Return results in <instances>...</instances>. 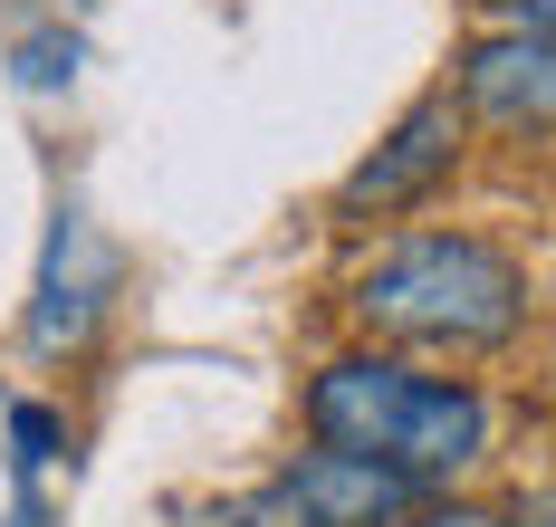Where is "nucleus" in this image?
<instances>
[{
	"label": "nucleus",
	"instance_id": "obj_11",
	"mask_svg": "<svg viewBox=\"0 0 556 527\" xmlns=\"http://www.w3.org/2000/svg\"><path fill=\"white\" fill-rule=\"evenodd\" d=\"M508 527H556V479H547V489H518V509H508Z\"/></svg>",
	"mask_w": 556,
	"mask_h": 527
},
{
	"label": "nucleus",
	"instance_id": "obj_9",
	"mask_svg": "<svg viewBox=\"0 0 556 527\" xmlns=\"http://www.w3.org/2000/svg\"><path fill=\"white\" fill-rule=\"evenodd\" d=\"M403 527H508L500 509H470V499H432V509H413Z\"/></svg>",
	"mask_w": 556,
	"mask_h": 527
},
{
	"label": "nucleus",
	"instance_id": "obj_8",
	"mask_svg": "<svg viewBox=\"0 0 556 527\" xmlns=\"http://www.w3.org/2000/svg\"><path fill=\"white\" fill-rule=\"evenodd\" d=\"M10 441H20V470H39L58 451V412L49 403H20V412H10Z\"/></svg>",
	"mask_w": 556,
	"mask_h": 527
},
{
	"label": "nucleus",
	"instance_id": "obj_4",
	"mask_svg": "<svg viewBox=\"0 0 556 527\" xmlns=\"http://www.w3.org/2000/svg\"><path fill=\"white\" fill-rule=\"evenodd\" d=\"M460 116L500 125V134H556V29H490L451 67Z\"/></svg>",
	"mask_w": 556,
	"mask_h": 527
},
{
	"label": "nucleus",
	"instance_id": "obj_10",
	"mask_svg": "<svg viewBox=\"0 0 556 527\" xmlns=\"http://www.w3.org/2000/svg\"><path fill=\"white\" fill-rule=\"evenodd\" d=\"M480 10H500V29H556V0H480Z\"/></svg>",
	"mask_w": 556,
	"mask_h": 527
},
{
	"label": "nucleus",
	"instance_id": "obj_12",
	"mask_svg": "<svg viewBox=\"0 0 556 527\" xmlns=\"http://www.w3.org/2000/svg\"><path fill=\"white\" fill-rule=\"evenodd\" d=\"M20 77H29V87H58V77H67V67H58V39H29V49H20Z\"/></svg>",
	"mask_w": 556,
	"mask_h": 527
},
{
	"label": "nucleus",
	"instance_id": "obj_3",
	"mask_svg": "<svg viewBox=\"0 0 556 527\" xmlns=\"http://www.w3.org/2000/svg\"><path fill=\"white\" fill-rule=\"evenodd\" d=\"M451 164H460V97L442 87V97H413L403 125L336 182V211H345V221H365V211H375V221H384V211H413V202H432L451 182Z\"/></svg>",
	"mask_w": 556,
	"mask_h": 527
},
{
	"label": "nucleus",
	"instance_id": "obj_6",
	"mask_svg": "<svg viewBox=\"0 0 556 527\" xmlns=\"http://www.w3.org/2000/svg\"><path fill=\"white\" fill-rule=\"evenodd\" d=\"M97 307H106V240L87 211H58L49 231V259H39V307H29V336L39 346H87V326H97Z\"/></svg>",
	"mask_w": 556,
	"mask_h": 527
},
{
	"label": "nucleus",
	"instance_id": "obj_13",
	"mask_svg": "<svg viewBox=\"0 0 556 527\" xmlns=\"http://www.w3.org/2000/svg\"><path fill=\"white\" fill-rule=\"evenodd\" d=\"M0 527H49V518H39V509H10V518H0Z\"/></svg>",
	"mask_w": 556,
	"mask_h": 527
},
{
	"label": "nucleus",
	"instance_id": "obj_7",
	"mask_svg": "<svg viewBox=\"0 0 556 527\" xmlns=\"http://www.w3.org/2000/svg\"><path fill=\"white\" fill-rule=\"evenodd\" d=\"M222 527H307V509L288 499V479H269V489H260V499H240Z\"/></svg>",
	"mask_w": 556,
	"mask_h": 527
},
{
	"label": "nucleus",
	"instance_id": "obj_2",
	"mask_svg": "<svg viewBox=\"0 0 556 527\" xmlns=\"http://www.w3.org/2000/svg\"><path fill=\"white\" fill-rule=\"evenodd\" d=\"M384 346H442V355H490L528 326V279L500 240L480 231H403L384 240L355 297H345Z\"/></svg>",
	"mask_w": 556,
	"mask_h": 527
},
{
	"label": "nucleus",
	"instance_id": "obj_5",
	"mask_svg": "<svg viewBox=\"0 0 556 527\" xmlns=\"http://www.w3.org/2000/svg\"><path fill=\"white\" fill-rule=\"evenodd\" d=\"M278 479H288V499L307 509V527H403L422 509V489H413L403 470H375V461H355V451H327V441L298 451Z\"/></svg>",
	"mask_w": 556,
	"mask_h": 527
},
{
	"label": "nucleus",
	"instance_id": "obj_1",
	"mask_svg": "<svg viewBox=\"0 0 556 527\" xmlns=\"http://www.w3.org/2000/svg\"><path fill=\"white\" fill-rule=\"evenodd\" d=\"M307 432L327 451L403 470L413 489H442L490 451V403H480V384L422 374L403 355H336L307 374Z\"/></svg>",
	"mask_w": 556,
	"mask_h": 527
}]
</instances>
